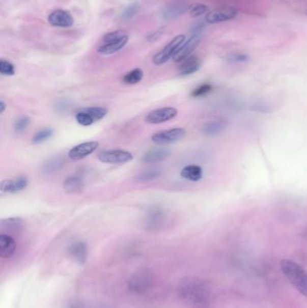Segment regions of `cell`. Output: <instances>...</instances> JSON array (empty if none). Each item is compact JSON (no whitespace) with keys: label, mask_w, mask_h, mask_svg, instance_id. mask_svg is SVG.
<instances>
[{"label":"cell","mask_w":307,"mask_h":308,"mask_svg":"<svg viewBox=\"0 0 307 308\" xmlns=\"http://www.w3.org/2000/svg\"><path fill=\"white\" fill-rule=\"evenodd\" d=\"M213 90V87L208 83H205L200 86L196 88L192 92H191V97L193 98H201L204 96H206L207 94L210 93Z\"/></svg>","instance_id":"obj_29"},{"label":"cell","mask_w":307,"mask_h":308,"mask_svg":"<svg viewBox=\"0 0 307 308\" xmlns=\"http://www.w3.org/2000/svg\"><path fill=\"white\" fill-rule=\"evenodd\" d=\"M14 180H5L1 182V192L2 193H11Z\"/></svg>","instance_id":"obj_37"},{"label":"cell","mask_w":307,"mask_h":308,"mask_svg":"<svg viewBox=\"0 0 307 308\" xmlns=\"http://www.w3.org/2000/svg\"><path fill=\"white\" fill-rule=\"evenodd\" d=\"M202 66L201 60L197 56H189L188 58L183 61L179 66V74L181 76H189L194 74L200 70Z\"/></svg>","instance_id":"obj_14"},{"label":"cell","mask_w":307,"mask_h":308,"mask_svg":"<svg viewBox=\"0 0 307 308\" xmlns=\"http://www.w3.org/2000/svg\"><path fill=\"white\" fill-rule=\"evenodd\" d=\"M16 250V240L9 234H0V256L4 259L11 258Z\"/></svg>","instance_id":"obj_13"},{"label":"cell","mask_w":307,"mask_h":308,"mask_svg":"<svg viewBox=\"0 0 307 308\" xmlns=\"http://www.w3.org/2000/svg\"><path fill=\"white\" fill-rule=\"evenodd\" d=\"M190 6L185 3H174L165 7L162 11V17L164 19L170 20L175 19L179 16H182L186 12L189 11Z\"/></svg>","instance_id":"obj_15"},{"label":"cell","mask_w":307,"mask_h":308,"mask_svg":"<svg viewBox=\"0 0 307 308\" xmlns=\"http://www.w3.org/2000/svg\"><path fill=\"white\" fill-rule=\"evenodd\" d=\"M185 135H186V130L181 127H177V128L170 129L156 133L152 135V141L158 145H170L179 142V140L183 139Z\"/></svg>","instance_id":"obj_6"},{"label":"cell","mask_w":307,"mask_h":308,"mask_svg":"<svg viewBox=\"0 0 307 308\" xmlns=\"http://www.w3.org/2000/svg\"><path fill=\"white\" fill-rule=\"evenodd\" d=\"M186 42V36L179 35L176 36L163 50L158 52L153 57V63L155 65H162L164 63H168L171 59H173L177 51H179V48L182 46L183 43Z\"/></svg>","instance_id":"obj_4"},{"label":"cell","mask_w":307,"mask_h":308,"mask_svg":"<svg viewBox=\"0 0 307 308\" xmlns=\"http://www.w3.org/2000/svg\"><path fill=\"white\" fill-rule=\"evenodd\" d=\"M249 59V56L244 53H233L229 56L230 62L235 63H246Z\"/></svg>","instance_id":"obj_36"},{"label":"cell","mask_w":307,"mask_h":308,"mask_svg":"<svg viewBox=\"0 0 307 308\" xmlns=\"http://www.w3.org/2000/svg\"><path fill=\"white\" fill-rule=\"evenodd\" d=\"M28 180L25 177H20L17 180H14L13 187H12L11 194H16L22 191L27 187Z\"/></svg>","instance_id":"obj_35"},{"label":"cell","mask_w":307,"mask_h":308,"mask_svg":"<svg viewBox=\"0 0 307 308\" xmlns=\"http://www.w3.org/2000/svg\"><path fill=\"white\" fill-rule=\"evenodd\" d=\"M139 10H140V7L137 3L130 5L129 7L125 8V11L123 12L122 19L125 20V21H129V20L132 19L134 16H136Z\"/></svg>","instance_id":"obj_31"},{"label":"cell","mask_w":307,"mask_h":308,"mask_svg":"<svg viewBox=\"0 0 307 308\" xmlns=\"http://www.w3.org/2000/svg\"><path fill=\"white\" fill-rule=\"evenodd\" d=\"M281 269L285 276L288 277L292 285L295 286L298 291L307 297V273L305 270L296 262L289 260L281 262Z\"/></svg>","instance_id":"obj_2"},{"label":"cell","mask_w":307,"mask_h":308,"mask_svg":"<svg viewBox=\"0 0 307 308\" xmlns=\"http://www.w3.org/2000/svg\"><path fill=\"white\" fill-rule=\"evenodd\" d=\"M177 294L187 308H209L213 300L209 284L202 278L193 276L179 279Z\"/></svg>","instance_id":"obj_1"},{"label":"cell","mask_w":307,"mask_h":308,"mask_svg":"<svg viewBox=\"0 0 307 308\" xmlns=\"http://www.w3.org/2000/svg\"><path fill=\"white\" fill-rule=\"evenodd\" d=\"M127 42H128V36L117 43H105L104 45L98 48V52L104 55L113 54L120 51L121 49H123L126 45Z\"/></svg>","instance_id":"obj_20"},{"label":"cell","mask_w":307,"mask_h":308,"mask_svg":"<svg viewBox=\"0 0 307 308\" xmlns=\"http://www.w3.org/2000/svg\"><path fill=\"white\" fill-rule=\"evenodd\" d=\"M165 216L162 211H152L146 219V227L150 231L159 230V227L163 225Z\"/></svg>","instance_id":"obj_19"},{"label":"cell","mask_w":307,"mask_h":308,"mask_svg":"<svg viewBox=\"0 0 307 308\" xmlns=\"http://www.w3.org/2000/svg\"><path fill=\"white\" fill-rule=\"evenodd\" d=\"M180 176L185 180L198 182L202 180L203 170L199 165H187L182 169L180 172Z\"/></svg>","instance_id":"obj_18"},{"label":"cell","mask_w":307,"mask_h":308,"mask_svg":"<svg viewBox=\"0 0 307 308\" xmlns=\"http://www.w3.org/2000/svg\"><path fill=\"white\" fill-rule=\"evenodd\" d=\"M226 123L224 120H216L207 123L203 128V132L207 135H215L226 128Z\"/></svg>","instance_id":"obj_21"},{"label":"cell","mask_w":307,"mask_h":308,"mask_svg":"<svg viewBox=\"0 0 307 308\" xmlns=\"http://www.w3.org/2000/svg\"><path fill=\"white\" fill-rule=\"evenodd\" d=\"M53 134H54L53 129H43V130H40L37 133H35V135L33 136V139H32V142L35 145H39V144H42L43 142L51 138L53 136Z\"/></svg>","instance_id":"obj_25"},{"label":"cell","mask_w":307,"mask_h":308,"mask_svg":"<svg viewBox=\"0 0 307 308\" xmlns=\"http://www.w3.org/2000/svg\"><path fill=\"white\" fill-rule=\"evenodd\" d=\"M66 308H89L85 304L79 301H71L68 304Z\"/></svg>","instance_id":"obj_39"},{"label":"cell","mask_w":307,"mask_h":308,"mask_svg":"<svg viewBox=\"0 0 307 308\" xmlns=\"http://www.w3.org/2000/svg\"><path fill=\"white\" fill-rule=\"evenodd\" d=\"M161 175V170L159 169H152L149 170L146 172L141 173L140 175L137 176L135 178V181L139 183H144V182H148L151 180H155L157 178H159V176Z\"/></svg>","instance_id":"obj_23"},{"label":"cell","mask_w":307,"mask_h":308,"mask_svg":"<svg viewBox=\"0 0 307 308\" xmlns=\"http://www.w3.org/2000/svg\"><path fill=\"white\" fill-rule=\"evenodd\" d=\"M1 225L3 228H6L8 231H16L21 229L23 221L19 218L4 219L1 221Z\"/></svg>","instance_id":"obj_27"},{"label":"cell","mask_w":307,"mask_h":308,"mask_svg":"<svg viewBox=\"0 0 307 308\" xmlns=\"http://www.w3.org/2000/svg\"><path fill=\"white\" fill-rule=\"evenodd\" d=\"M178 116V109L175 107L167 106L152 110L146 116L145 121L151 125H159L174 119Z\"/></svg>","instance_id":"obj_7"},{"label":"cell","mask_w":307,"mask_h":308,"mask_svg":"<svg viewBox=\"0 0 307 308\" xmlns=\"http://www.w3.org/2000/svg\"><path fill=\"white\" fill-rule=\"evenodd\" d=\"M143 78H144V71L141 69H134L124 76L123 81L127 85H135L142 81Z\"/></svg>","instance_id":"obj_22"},{"label":"cell","mask_w":307,"mask_h":308,"mask_svg":"<svg viewBox=\"0 0 307 308\" xmlns=\"http://www.w3.org/2000/svg\"><path fill=\"white\" fill-rule=\"evenodd\" d=\"M49 23L56 27H70L73 24V17L65 10H55L48 17Z\"/></svg>","instance_id":"obj_12"},{"label":"cell","mask_w":307,"mask_h":308,"mask_svg":"<svg viewBox=\"0 0 307 308\" xmlns=\"http://www.w3.org/2000/svg\"><path fill=\"white\" fill-rule=\"evenodd\" d=\"M75 118H76V121L78 122V124L82 126H90L95 122L92 119V117H90V115L85 112L84 110H81L76 114Z\"/></svg>","instance_id":"obj_32"},{"label":"cell","mask_w":307,"mask_h":308,"mask_svg":"<svg viewBox=\"0 0 307 308\" xmlns=\"http://www.w3.org/2000/svg\"><path fill=\"white\" fill-rule=\"evenodd\" d=\"M163 28H160L159 30H158V31H156L154 34H152V35H149L147 40H148L149 42H151V43H152V42H155V41H157V40L159 39V37L161 36V35L163 34Z\"/></svg>","instance_id":"obj_38"},{"label":"cell","mask_w":307,"mask_h":308,"mask_svg":"<svg viewBox=\"0 0 307 308\" xmlns=\"http://www.w3.org/2000/svg\"><path fill=\"white\" fill-rule=\"evenodd\" d=\"M125 37H127V35L124 31L119 30V31L111 32L104 36L103 42L105 43H117Z\"/></svg>","instance_id":"obj_28"},{"label":"cell","mask_w":307,"mask_h":308,"mask_svg":"<svg viewBox=\"0 0 307 308\" xmlns=\"http://www.w3.org/2000/svg\"><path fill=\"white\" fill-rule=\"evenodd\" d=\"M209 11V8L204 4H194L190 6L189 8V15L192 17H199L204 15V14H207Z\"/></svg>","instance_id":"obj_30"},{"label":"cell","mask_w":307,"mask_h":308,"mask_svg":"<svg viewBox=\"0 0 307 308\" xmlns=\"http://www.w3.org/2000/svg\"><path fill=\"white\" fill-rule=\"evenodd\" d=\"M63 165H64V160H62L61 158H55L48 160L46 163L43 165V171L45 174L49 175L63 168Z\"/></svg>","instance_id":"obj_24"},{"label":"cell","mask_w":307,"mask_h":308,"mask_svg":"<svg viewBox=\"0 0 307 308\" xmlns=\"http://www.w3.org/2000/svg\"><path fill=\"white\" fill-rule=\"evenodd\" d=\"M171 156V151L168 149H153L150 152H146L142 158V161L144 163L154 164L161 162L167 160Z\"/></svg>","instance_id":"obj_16"},{"label":"cell","mask_w":307,"mask_h":308,"mask_svg":"<svg viewBox=\"0 0 307 308\" xmlns=\"http://www.w3.org/2000/svg\"><path fill=\"white\" fill-rule=\"evenodd\" d=\"M305 15H306V16H307V9H306V11H305Z\"/></svg>","instance_id":"obj_41"},{"label":"cell","mask_w":307,"mask_h":308,"mask_svg":"<svg viewBox=\"0 0 307 308\" xmlns=\"http://www.w3.org/2000/svg\"><path fill=\"white\" fill-rule=\"evenodd\" d=\"M98 146H99V143L97 141L82 143L80 145H76L73 148L70 149L68 155L70 160H82L90 155L91 153H93L98 148Z\"/></svg>","instance_id":"obj_9"},{"label":"cell","mask_w":307,"mask_h":308,"mask_svg":"<svg viewBox=\"0 0 307 308\" xmlns=\"http://www.w3.org/2000/svg\"><path fill=\"white\" fill-rule=\"evenodd\" d=\"M68 254L77 264L84 265L89 257V248L85 242L78 241L69 246Z\"/></svg>","instance_id":"obj_10"},{"label":"cell","mask_w":307,"mask_h":308,"mask_svg":"<svg viewBox=\"0 0 307 308\" xmlns=\"http://www.w3.org/2000/svg\"><path fill=\"white\" fill-rule=\"evenodd\" d=\"M97 159L103 163L125 164L133 160V155L131 152L125 150H107L101 152L97 155Z\"/></svg>","instance_id":"obj_5"},{"label":"cell","mask_w":307,"mask_h":308,"mask_svg":"<svg viewBox=\"0 0 307 308\" xmlns=\"http://www.w3.org/2000/svg\"><path fill=\"white\" fill-rule=\"evenodd\" d=\"M5 110H6V104L3 100H1L0 101V114L4 113Z\"/></svg>","instance_id":"obj_40"},{"label":"cell","mask_w":307,"mask_h":308,"mask_svg":"<svg viewBox=\"0 0 307 308\" xmlns=\"http://www.w3.org/2000/svg\"><path fill=\"white\" fill-rule=\"evenodd\" d=\"M201 36L202 35H191L190 38L183 43L182 46L180 47L179 51H177L175 56L173 57V61L175 63H182L183 61L188 58L199 45Z\"/></svg>","instance_id":"obj_11"},{"label":"cell","mask_w":307,"mask_h":308,"mask_svg":"<svg viewBox=\"0 0 307 308\" xmlns=\"http://www.w3.org/2000/svg\"><path fill=\"white\" fill-rule=\"evenodd\" d=\"M238 11L233 8H224L215 9L206 14L205 20L208 23H225L236 18Z\"/></svg>","instance_id":"obj_8"},{"label":"cell","mask_w":307,"mask_h":308,"mask_svg":"<svg viewBox=\"0 0 307 308\" xmlns=\"http://www.w3.org/2000/svg\"><path fill=\"white\" fill-rule=\"evenodd\" d=\"M153 285V274L148 268L137 269L127 281L129 293L135 296H141L148 292Z\"/></svg>","instance_id":"obj_3"},{"label":"cell","mask_w":307,"mask_h":308,"mask_svg":"<svg viewBox=\"0 0 307 308\" xmlns=\"http://www.w3.org/2000/svg\"><path fill=\"white\" fill-rule=\"evenodd\" d=\"M30 125V118L27 117H20L16 122L14 128L16 133H23L25 129L27 128L28 125Z\"/></svg>","instance_id":"obj_34"},{"label":"cell","mask_w":307,"mask_h":308,"mask_svg":"<svg viewBox=\"0 0 307 308\" xmlns=\"http://www.w3.org/2000/svg\"><path fill=\"white\" fill-rule=\"evenodd\" d=\"M0 73L5 76H13L16 73V68L10 62L6 61V60H1L0 61Z\"/></svg>","instance_id":"obj_33"},{"label":"cell","mask_w":307,"mask_h":308,"mask_svg":"<svg viewBox=\"0 0 307 308\" xmlns=\"http://www.w3.org/2000/svg\"><path fill=\"white\" fill-rule=\"evenodd\" d=\"M84 111L89 114L95 122L101 120L102 118H104L106 116V114H107V109H105V108L101 107V106L88 107V108L84 109Z\"/></svg>","instance_id":"obj_26"},{"label":"cell","mask_w":307,"mask_h":308,"mask_svg":"<svg viewBox=\"0 0 307 308\" xmlns=\"http://www.w3.org/2000/svg\"><path fill=\"white\" fill-rule=\"evenodd\" d=\"M63 188L67 193L71 195H76L83 192L85 188V183L80 178L76 176H71L64 180Z\"/></svg>","instance_id":"obj_17"}]
</instances>
